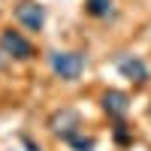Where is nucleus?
<instances>
[{
    "instance_id": "obj_1",
    "label": "nucleus",
    "mask_w": 151,
    "mask_h": 151,
    "mask_svg": "<svg viewBox=\"0 0 151 151\" xmlns=\"http://www.w3.org/2000/svg\"><path fill=\"white\" fill-rule=\"evenodd\" d=\"M48 58V70L55 79L60 82H79L85 70H88V55L85 52H73V48H52L45 55Z\"/></svg>"
},
{
    "instance_id": "obj_2",
    "label": "nucleus",
    "mask_w": 151,
    "mask_h": 151,
    "mask_svg": "<svg viewBox=\"0 0 151 151\" xmlns=\"http://www.w3.org/2000/svg\"><path fill=\"white\" fill-rule=\"evenodd\" d=\"M48 130H52L58 139L64 142V139H70L73 133L85 130V118H82L79 109H73V106H60V109H55L52 115H48Z\"/></svg>"
},
{
    "instance_id": "obj_3",
    "label": "nucleus",
    "mask_w": 151,
    "mask_h": 151,
    "mask_svg": "<svg viewBox=\"0 0 151 151\" xmlns=\"http://www.w3.org/2000/svg\"><path fill=\"white\" fill-rule=\"evenodd\" d=\"M0 55L9 60H30L33 58V42L24 36L21 30H0Z\"/></svg>"
},
{
    "instance_id": "obj_4",
    "label": "nucleus",
    "mask_w": 151,
    "mask_h": 151,
    "mask_svg": "<svg viewBox=\"0 0 151 151\" xmlns=\"http://www.w3.org/2000/svg\"><path fill=\"white\" fill-rule=\"evenodd\" d=\"M15 18L24 30H30V33H40L45 27V18H48V12L45 6L40 3V0H24V3L15 6Z\"/></svg>"
},
{
    "instance_id": "obj_5",
    "label": "nucleus",
    "mask_w": 151,
    "mask_h": 151,
    "mask_svg": "<svg viewBox=\"0 0 151 151\" xmlns=\"http://www.w3.org/2000/svg\"><path fill=\"white\" fill-rule=\"evenodd\" d=\"M115 67H118V73L124 76V79H127V82H133L136 88H139V85H145V82L151 79V70H148V64H145L139 55L124 52V55H118Z\"/></svg>"
},
{
    "instance_id": "obj_6",
    "label": "nucleus",
    "mask_w": 151,
    "mask_h": 151,
    "mask_svg": "<svg viewBox=\"0 0 151 151\" xmlns=\"http://www.w3.org/2000/svg\"><path fill=\"white\" fill-rule=\"evenodd\" d=\"M100 109H103L112 121H124L130 115V94L118 91V88H109V91L100 94Z\"/></svg>"
},
{
    "instance_id": "obj_7",
    "label": "nucleus",
    "mask_w": 151,
    "mask_h": 151,
    "mask_svg": "<svg viewBox=\"0 0 151 151\" xmlns=\"http://www.w3.org/2000/svg\"><path fill=\"white\" fill-rule=\"evenodd\" d=\"M85 12L91 18H112L115 15V0H85Z\"/></svg>"
},
{
    "instance_id": "obj_8",
    "label": "nucleus",
    "mask_w": 151,
    "mask_h": 151,
    "mask_svg": "<svg viewBox=\"0 0 151 151\" xmlns=\"http://www.w3.org/2000/svg\"><path fill=\"white\" fill-rule=\"evenodd\" d=\"M73 151H97V136L94 133H85V130H79V133H73L70 139H64Z\"/></svg>"
},
{
    "instance_id": "obj_9",
    "label": "nucleus",
    "mask_w": 151,
    "mask_h": 151,
    "mask_svg": "<svg viewBox=\"0 0 151 151\" xmlns=\"http://www.w3.org/2000/svg\"><path fill=\"white\" fill-rule=\"evenodd\" d=\"M112 139H115V145L127 148V145H133V130L124 121H115V127H112Z\"/></svg>"
},
{
    "instance_id": "obj_10",
    "label": "nucleus",
    "mask_w": 151,
    "mask_h": 151,
    "mask_svg": "<svg viewBox=\"0 0 151 151\" xmlns=\"http://www.w3.org/2000/svg\"><path fill=\"white\" fill-rule=\"evenodd\" d=\"M18 142H21V151H42V145H40V142H33L27 133H21V136H18Z\"/></svg>"
},
{
    "instance_id": "obj_11",
    "label": "nucleus",
    "mask_w": 151,
    "mask_h": 151,
    "mask_svg": "<svg viewBox=\"0 0 151 151\" xmlns=\"http://www.w3.org/2000/svg\"><path fill=\"white\" fill-rule=\"evenodd\" d=\"M9 151H21V148H9Z\"/></svg>"
},
{
    "instance_id": "obj_12",
    "label": "nucleus",
    "mask_w": 151,
    "mask_h": 151,
    "mask_svg": "<svg viewBox=\"0 0 151 151\" xmlns=\"http://www.w3.org/2000/svg\"><path fill=\"white\" fill-rule=\"evenodd\" d=\"M148 115H151V106H148Z\"/></svg>"
}]
</instances>
